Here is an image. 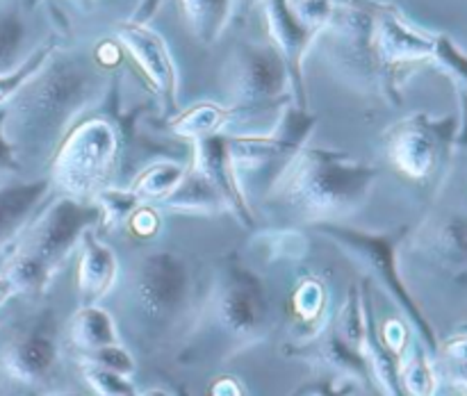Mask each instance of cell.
<instances>
[{
  "mask_svg": "<svg viewBox=\"0 0 467 396\" xmlns=\"http://www.w3.org/2000/svg\"><path fill=\"white\" fill-rule=\"evenodd\" d=\"M103 80L76 62H50L5 103L3 135L26 167L53 157L59 141L103 94Z\"/></svg>",
  "mask_w": 467,
  "mask_h": 396,
  "instance_id": "1",
  "label": "cell"
},
{
  "mask_svg": "<svg viewBox=\"0 0 467 396\" xmlns=\"http://www.w3.org/2000/svg\"><path fill=\"white\" fill-rule=\"evenodd\" d=\"M377 180L374 164L342 150L304 146L267 187V203L295 221L336 223L368 203Z\"/></svg>",
  "mask_w": 467,
  "mask_h": 396,
  "instance_id": "2",
  "label": "cell"
},
{
  "mask_svg": "<svg viewBox=\"0 0 467 396\" xmlns=\"http://www.w3.org/2000/svg\"><path fill=\"white\" fill-rule=\"evenodd\" d=\"M119 310L141 344L158 346L176 335L196 308L192 267L173 250H150L119 278Z\"/></svg>",
  "mask_w": 467,
  "mask_h": 396,
  "instance_id": "3",
  "label": "cell"
},
{
  "mask_svg": "<svg viewBox=\"0 0 467 396\" xmlns=\"http://www.w3.org/2000/svg\"><path fill=\"white\" fill-rule=\"evenodd\" d=\"M99 221L100 212L94 203H82L71 196L59 194L44 205L5 259L3 273L12 280L16 294L30 299L44 296L55 273Z\"/></svg>",
  "mask_w": 467,
  "mask_h": 396,
  "instance_id": "4",
  "label": "cell"
},
{
  "mask_svg": "<svg viewBox=\"0 0 467 396\" xmlns=\"http://www.w3.org/2000/svg\"><path fill=\"white\" fill-rule=\"evenodd\" d=\"M267 328L269 299L260 278L237 259H223L194 314V330H208L228 353H235L263 341Z\"/></svg>",
  "mask_w": 467,
  "mask_h": 396,
  "instance_id": "5",
  "label": "cell"
},
{
  "mask_svg": "<svg viewBox=\"0 0 467 396\" xmlns=\"http://www.w3.org/2000/svg\"><path fill=\"white\" fill-rule=\"evenodd\" d=\"M121 141L112 121L103 117L82 118L59 141L50 157V180L64 196L94 203L96 194L109 187L117 168Z\"/></svg>",
  "mask_w": 467,
  "mask_h": 396,
  "instance_id": "6",
  "label": "cell"
},
{
  "mask_svg": "<svg viewBox=\"0 0 467 396\" xmlns=\"http://www.w3.org/2000/svg\"><path fill=\"white\" fill-rule=\"evenodd\" d=\"M322 228L324 235L331 241H336L358 267L372 276V280L386 291L392 299V303L400 308L404 314L406 323L410 330L418 335V341L429 350V353H438V337L429 319L420 310L418 300L410 296L409 287L404 285L400 276V267H397V244H400L401 235L388 232V235H374V232L351 230V228H342L337 223H317Z\"/></svg>",
  "mask_w": 467,
  "mask_h": 396,
  "instance_id": "7",
  "label": "cell"
},
{
  "mask_svg": "<svg viewBox=\"0 0 467 396\" xmlns=\"http://www.w3.org/2000/svg\"><path fill=\"white\" fill-rule=\"evenodd\" d=\"M57 360V326L53 312H46L5 337L0 344V376L14 387L36 390L53 376Z\"/></svg>",
  "mask_w": 467,
  "mask_h": 396,
  "instance_id": "8",
  "label": "cell"
},
{
  "mask_svg": "<svg viewBox=\"0 0 467 396\" xmlns=\"http://www.w3.org/2000/svg\"><path fill=\"white\" fill-rule=\"evenodd\" d=\"M226 77L228 107L255 109L276 103L290 91L292 80L285 59L276 48L244 46L231 59Z\"/></svg>",
  "mask_w": 467,
  "mask_h": 396,
  "instance_id": "9",
  "label": "cell"
},
{
  "mask_svg": "<svg viewBox=\"0 0 467 396\" xmlns=\"http://www.w3.org/2000/svg\"><path fill=\"white\" fill-rule=\"evenodd\" d=\"M451 130V118L436 121L427 114L401 118L386 132L388 157L410 180H427L445 155Z\"/></svg>",
  "mask_w": 467,
  "mask_h": 396,
  "instance_id": "10",
  "label": "cell"
},
{
  "mask_svg": "<svg viewBox=\"0 0 467 396\" xmlns=\"http://www.w3.org/2000/svg\"><path fill=\"white\" fill-rule=\"evenodd\" d=\"M410 250L436 273L467 285V214L429 218L413 232Z\"/></svg>",
  "mask_w": 467,
  "mask_h": 396,
  "instance_id": "11",
  "label": "cell"
},
{
  "mask_svg": "<svg viewBox=\"0 0 467 396\" xmlns=\"http://www.w3.org/2000/svg\"><path fill=\"white\" fill-rule=\"evenodd\" d=\"M192 167L199 173H203L205 180L217 189L228 214H233L242 226H254V209H251L249 198H246L244 189H242L240 180H237L235 168L231 164V157H228L226 132H217V135L196 139Z\"/></svg>",
  "mask_w": 467,
  "mask_h": 396,
  "instance_id": "12",
  "label": "cell"
},
{
  "mask_svg": "<svg viewBox=\"0 0 467 396\" xmlns=\"http://www.w3.org/2000/svg\"><path fill=\"white\" fill-rule=\"evenodd\" d=\"M117 39L144 71L153 89L167 103H173L178 91V71L162 36L144 23H126L117 30Z\"/></svg>",
  "mask_w": 467,
  "mask_h": 396,
  "instance_id": "13",
  "label": "cell"
},
{
  "mask_svg": "<svg viewBox=\"0 0 467 396\" xmlns=\"http://www.w3.org/2000/svg\"><path fill=\"white\" fill-rule=\"evenodd\" d=\"M285 353L315 364L322 371L331 373L336 381L354 382L358 387H368L372 382L363 355L351 349L349 344H345L331 323L319 335H315L313 340L285 346Z\"/></svg>",
  "mask_w": 467,
  "mask_h": 396,
  "instance_id": "14",
  "label": "cell"
},
{
  "mask_svg": "<svg viewBox=\"0 0 467 396\" xmlns=\"http://www.w3.org/2000/svg\"><path fill=\"white\" fill-rule=\"evenodd\" d=\"M53 189L50 176L0 187V259L12 255L16 241L41 212Z\"/></svg>",
  "mask_w": 467,
  "mask_h": 396,
  "instance_id": "15",
  "label": "cell"
},
{
  "mask_svg": "<svg viewBox=\"0 0 467 396\" xmlns=\"http://www.w3.org/2000/svg\"><path fill=\"white\" fill-rule=\"evenodd\" d=\"M121 278V264L112 246L99 239L96 228L85 232L80 241V262H78V294L82 305H96L112 294Z\"/></svg>",
  "mask_w": 467,
  "mask_h": 396,
  "instance_id": "16",
  "label": "cell"
},
{
  "mask_svg": "<svg viewBox=\"0 0 467 396\" xmlns=\"http://www.w3.org/2000/svg\"><path fill=\"white\" fill-rule=\"evenodd\" d=\"M265 18H267V30L274 46L285 59L292 86L301 91V62H304L310 41L317 35L301 25L287 0H265Z\"/></svg>",
  "mask_w": 467,
  "mask_h": 396,
  "instance_id": "17",
  "label": "cell"
},
{
  "mask_svg": "<svg viewBox=\"0 0 467 396\" xmlns=\"http://www.w3.org/2000/svg\"><path fill=\"white\" fill-rule=\"evenodd\" d=\"M67 337L73 349L80 353L103 349V346L119 344V326L112 314L105 308L96 305H80L67 323Z\"/></svg>",
  "mask_w": 467,
  "mask_h": 396,
  "instance_id": "18",
  "label": "cell"
},
{
  "mask_svg": "<svg viewBox=\"0 0 467 396\" xmlns=\"http://www.w3.org/2000/svg\"><path fill=\"white\" fill-rule=\"evenodd\" d=\"M292 308H295L296 328L292 344L313 340L331 323L328 317V294L327 287L317 278H306L292 294Z\"/></svg>",
  "mask_w": 467,
  "mask_h": 396,
  "instance_id": "19",
  "label": "cell"
},
{
  "mask_svg": "<svg viewBox=\"0 0 467 396\" xmlns=\"http://www.w3.org/2000/svg\"><path fill=\"white\" fill-rule=\"evenodd\" d=\"M162 208L173 209L182 214H226L222 196L217 194L213 185L205 180L203 173L196 171L194 167H187L185 178L176 187L169 198L162 200Z\"/></svg>",
  "mask_w": 467,
  "mask_h": 396,
  "instance_id": "20",
  "label": "cell"
},
{
  "mask_svg": "<svg viewBox=\"0 0 467 396\" xmlns=\"http://www.w3.org/2000/svg\"><path fill=\"white\" fill-rule=\"evenodd\" d=\"M397 376H400L404 396H436L438 385H441L431 353L415 340H410L404 353L397 358Z\"/></svg>",
  "mask_w": 467,
  "mask_h": 396,
  "instance_id": "21",
  "label": "cell"
},
{
  "mask_svg": "<svg viewBox=\"0 0 467 396\" xmlns=\"http://www.w3.org/2000/svg\"><path fill=\"white\" fill-rule=\"evenodd\" d=\"M233 117H235V109L233 107H222V105L214 103H199L194 107L185 109L182 114H178L173 118L171 130L181 139L196 141L201 137L217 135V132L226 130L231 126Z\"/></svg>",
  "mask_w": 467,
  "mask_h": 396,
  "instance_id": "22",
  "label": "cell"
},
{
  "mask_svg": "<svg viewBox=\"0 0 467 396\" xmlns=\"http://www.w3.org/2000/svg\"><path fill=\"white\" fill-rule=\"evenodd\" d=\"M181 3L194 35L210 44V41H217L228 27L237 0H181Z\"/></svg>",
  "mask_w": 467,
  "mask_h": 396,
  "instance_id": "23",
  "label": "cell"
},
{
  "mask_svg": "<svg viewBox=\"0 0 467 396\" xmlns=\"http://www.w3.org/2000/svg\"><path fill=\"white\" fill-rule=\"evenodd\" d=\"M187 167L182 162H173V159H162V162H153L150 167H146L144 171L137 176L135 185L130 187L141 200H160L176 191V187L181 185L182 178H185Z\"/></svg>",
  "mask_w": 467,
  "mask_h": 396,
  "instance_id": "24",
  "label": "cell"
},
{
  "mask_svg": "<svg viewBox=\"0 0 467 396\" xmlns=\"http://www.w3.org/2000/svg\"><path fill=\"white\" fill-rule=\"evenodd\" d=\"M369 314L372 312H369L368 305H365L363 291L358 289V285H351L349 291H347L345 303L340 305L336 317L331 319V326L336 328V332L340 335V340L345 341V344H349L351 349L358 350L360 344H363L365 330H368Z\"/></svg>",
  "mask_w": 467,
  "mask_h": 396,
  "instance_id": "25",
  "label": "cell"
},
{
  "mask_svg": "<svg viewBox=\"0 0 467 396\" xmlns=\"http://www.w3.org/2000/svg\"><path fill=\"white\" fill-rule=\"evenodd\" d=\"M94 205L99 208L100 223L105 228H121L128 226L130 217L137 212L140 205H144V200L132 189H119V187L109 185L96 194Z\"/></svg>",
  "mask_w": 467,
  "mask_h": 396,
  "instance_id": "26",
  "label": "cell"
},
{
  "mask_svg": "<svg viewBox=\"0 0 467 396\" xmlns=\"http://www.w3.org/2000/svg\"><path fill=\"white\" fill-rule=\"evenodd\" d=\"M53 55H55V46L46 44L44 48H39L35 55H30L26 62L18 64L14 71L0 73V107H3V105L7 103V100L12 98V96L16 94V91L21 89L27 80H32V77H35L36 73H39L41 68L50 62V57H53Z\"/></svg>",
  "mask_w": 467,
  "mask_h": 396,
  "instance_id": "27",
  "label": "cell"
},
{
  "mask_svg": "<svg viewBox=\"0 0 467 396\" xmlns=\"http://www.w3.org/2000/svg\"><path fill=\"white\" fill-rule=\"evenodd\" d=\"M438 353L445 360L450 369V382L461 396H467V332H456L442 346H438Z\"/></svg>",
  "mask_w": 467,
  "mask_h": 396,
  "instance_id": "28",
  "label": "cell"
},
{
  "mask_svg": "<svg viewBox=\"0 0 467 396\" xmlns=\"http://www.w3.org/2000/svg\"><path fill=\"white\" fill-rule=\"evenodd\" d=\"M82 364V376L96 396H135V387L128 376H121L109 369L96 367V364Z\"/></svg>",
  "mask_w": 467,
  "mask_h": 396,
  "instance_id": "29",
  "label": "cell"
},
{
  "mask_svg": "<svg viewBox=\"0 0 467 396\" xmlns=\"http://www.w3.org/2000/svg\"><path fill=\"white\" fill-rule=\"evenodd\" d=\"M80 362L96 364V367L109 369V371H117V373H121V376H128V378L135 376V371H137L135 358H132V353L121 344V341H119V344L103 346V349L80 353Z\"/></svg>",
  "mask_w": 467,
  "mask_h": 396,
  "instance_id": "30",
  "label": "cell"
},
{
  "mask_svg": "<svg viewBox=\"0 0 467 396\" xmlns=\"http://www.w3.org/2000/svg\"><path fill=\"white\" fill-rule=\"evenodd\" d=\"M287 5L301 25H306L315 35L327 30L337 7L336 0H287Z\"/></svg>",
  "mask_w": 467,
  "mask_h": 396,
  "instance_id": "31",
  "label": "cell"
},
{
  "mask_svg": "<svg viewBox=\"0 0 467 396\" xmlns=\"http://www.w3.org/2000/svg\"><path fill=\"white\" fill-rule=\"evenodd\" d=\"M433 62L456 82L463 85L467 82V55L459 46L447 36H436V48H433Z\"/></svg>",
  "mask_w": 467,
  "mask_h": 396,
  "instance_id": "32",
  "label": "cell"
},
{
  "mask_svg": "<svg viewBox=\"0 0 467 396\" xmlns=\"http://www.w3.org/2000/svg\"><path fill=\"white\" fill-rule=\"evenodd\" d=\"M23 41V27L16 18H0V73H9L16 66L18 48Z\"/></svg>",
  "mask_w": 467,
  "mask_h": 396,
  "instance_id": "33",
  "label": "cell"
},
{
  "mask_svg": "<svg viewBox=\"0 0 467 396\" xmlns=\"http://www.w3.org/2000/svg\"><path fill=\"white\" fill-rule=\"evenodd\" d=\"M267 249L269 258H283V259H296L304 258L308 253V241L295 230H281L276 237H269Z\"/></svg>",
  "mask_w": 467,
  "mask_h": 396,
  "instance_id": "34",
  "label": "cell"
},
{
  "mask_svg": "<svg viewBox=\"0 0 467 396\" xmlns=\"http://www.w3.org/2000/svg\"><path fill=\"white\" fill-rule=\"evenodd\" d=\"M379 337H381L383 346H386L395 358H400V355L404 353L406 346L410 344V328L406 321L392 317L388 319V321H383L381 330H379Z\"/></svg>",
  "mask_w": 467,
  "mask_h": 396,
  "instance_id": "35",
  "label": "cell"
},
{
  "mask_svg": "<svg viewBox=\"0 0 467 396\" xmlns=\"http://www.w3.org/2000/svg\"><path fill=\"white\" fill-rule=\"evenodd\" d=\"M3 118H5V105L0 107V187L14 182V178L23 171L21 159L16 157L14 148L3 135Z\"/></svg>",
  "mask_w": 467,
  "mask_h": 396,
  "instance_id": "36",
  "label": "cell"
},
{
  "mask_svg": "<svg viewBox=\"0 0 467 396\" xmlns=\"http://www.w3.org/2000/svg\"><path fill=\"white\" fill-rule=\"evenodd\" d=\"M128 226H130L132 230L141 237L155 235V230H158V226H160L158 209L140 205V208H137V212L130 217V221H128Z\"/></svg>",
  "mask_w": 467,
  "mask_h": 396,
  "instance_id": "37",
  "label": "cell"
},
{
  "mask_svg": "<svg viewBox=\"0 0 467 396\" xmlns=\"http://www.w3.org/2000/svg\"><path fill=\"white\" fill-rule=\"evenodd\" d=\"M295 396H349L347 394V382L345 381H319L313 382L310 387H304V390L296 391Z\"/></svg>",
  "mask_w": 467,
  "mask_h": 396,
  "instance_id": "38",
  "label": "cell"
},
{
  "mask_svg": "<svg viewBox=\"0 0 467 396\" xmlns=\"http://www.w3.org/2000/svg\"><path fill=\"white\" fill-rule=\"evenodd\" d=\"M210 396H246V391L237 378L222 376L210 385Z\"/></svg>",
  "mask_w": 467,
  "mask_h": 396,
  "instance_id": "39",
  "label": "cell"
},
{
  "mask_svg": "<svg viewBox=\"0 0 467 396\" xmlns=\"http://www.w3.org/2000/svg\"><path fill=\"white\" fill-rule=\"evenodd\" d=\"M12 296H16V289H14L12 280H9V278L5 276V273H0V305L7 303V300L12 299Z\"/></svg>",
  "mask_w": 467,
  "mask_h": 396,
  "instance_id": "40",
  "label": "cell"
},
{
  "mask_svg": "<svg viewBox=\"0 0 467 396\" xmlns=\"http://www.w3.org/2000/svg\"><path fill=\"white\" fill-rule=\"evenodd\" d=\"M141 396H171V394H169V391H164V390H146Z\"/></svg>",
  "mask_w": 467,
  "mask_h": 396,
  "instance_id": "41",
  "label": "cell"
},
{
  "mask_svg": "<svg viewBox=\"0 0 467 396\" xmlns=\"http://www.w3.org/2000/svg\"><path fill=\"white\" fill-rule=\"evenodd\" d=\"M50 396H82L78 391H57V394H50Z\"/></svg>",
  "mask_w": 467,
  "mask_h": 396,
  "instance_id": "42",
  "label": "cell"
},
{
  "mask_svg": "<svg viewBox=\"0 0 467 396\" xmlns=\"http://www.w3.org/2000/svg\"><path fill=\"white\" fill-rule=\"evenodd\" d=\"M459 330H461V332H467V321L463 323V326H461V328H459Z\"/></svg>",
  "mask_w": 467,
  "mask_h": 396,
  "instance_id": "43",
  "label": "cell"
},
{
  "mask_svg": "<svg viewBox=\"0 0 467 396\" xmlns=\"http://www.w3.org/2000/svg\"><path fill=\"white\" fill-rule=\"evenodd\" d=\"M465 89H467V82H465Z\"/></svg>",
  "mask_w": 467,
  "mask_h": 396,
  "instance_id": "44",
  "label": "cell"
}]
</instances>
